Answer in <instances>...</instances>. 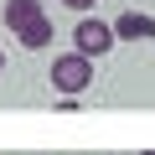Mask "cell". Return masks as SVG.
<instances>
[{
    "mask_svg": "<svg viewBox=\"0 0 155 155\" xmlns=\"http://www.w3.org/2000/svg\"><path fill=\"white\" fill-rule=\"evenodd\" d=\"M52 88L57 93H83V88H93V57H83V52H62V57H52Z\"/></svg>",
    "mask_w": 155,
    "mask_h": 155,
    "instance_id": "6da1fadb",
    "label": "cell"
},
{
    "mask_svg": "<svg viewBox=\"0 0 155 155\" xmlns=\"http://www.w3.org/2000/svg\"><path fill=\"white\" fill-rule=\"evenodd\" d=\"M114 26L109 21H98V16H83L78 21V31H72V52H83V57H104V52H114Z\"/></svg>",
    "mask_w": 155,
    "mask_h": 155,
    "instance_id": "7a4b0ae2",
    "label": "cell"
},
{
    "mask_svg": "<svg viewBox=\"0 0 155 155\" xmlns=\"http://www.w3.org/2000/svg\"><path fill=\"white\" fill-rule=\"evenodd\" d=\"M114 36H124V41H155V16H145V11H124V16L114 21Z\"/></svg>",
    "mask_w": 155,
    "mask_h": 155,
    "instance_id": "3957f363",
    "label": "cell"
},
{
    "mask_svg": "<svg viewBox=\"0 0 155 155\" xmlns=\"http://www.w3.org/2000/svg\"><path fill=\"white\" fill-rule=\"evenodd\" d=\"M0 16H5L11 31H21V26H31L36 16H47V5H41V0H5V11H0Z\"/></svg>",
    "mask_w": 155,
    "mask_h": 155,
    "instance_id": "277c9868",
    "label": "cell"
},
{
    "mask_svg": "<svg viewBox=\"0 0 155 155\" xmlns=\"http://www.w3.org/2000/svg\"><path fill=\"white\" fill-rule=\"evenodd\" d=\"M52 36H57V31H52V16H36L31 26H21V31H16V41H21V47H31V52H36V47H47Z\"/></svg>",
    "mask_w": 155,
    "mask_h": 155,
    "instance_id": "5b68a950",
    "label": "cell"
},
{
    "mask_svg": "<svg viewBox=\"0 0 155 155\" xmlns=\"http://www.w3.org/2000/svg\"><path fill=\"white\" fill-rule=\"evenodd\" d=\"M62 5H72V11H88V5H93V0H62Z\"/></svg>",
    "mask_w": 155,
    "mask_h": 155,
    "instance_id": "8992f818",
    "label": "cell"
},
{
    "mask_svg": "<svg viewBox=\"0 0 155 155\" xmlns=\"http://www.w3.org/2000/svg\"><path fill=\"white\" fill-rule=\"evenodd\" d=\"M0 72H5V47H0Z\"/></svg>",
    "mask_w": 155,
    "mask_h": 155,
    "instance_id": "52a82bcc",
    "label": "cell"
},
{
    "mask_svg": "<svg viewBox=\"0 0 155 155\" xmlns=\"http://www.w3.org/2000/svg\"><path fill=\"white\" fill-rule=\"evenodd\" d=\"M145 155H155V150H145Z\"/></svg>",
    "mask_w": 155,
    "mask_h": 155,
    "instance_id": "ba28073f",
    "label": "cell"
}]
</instances>
